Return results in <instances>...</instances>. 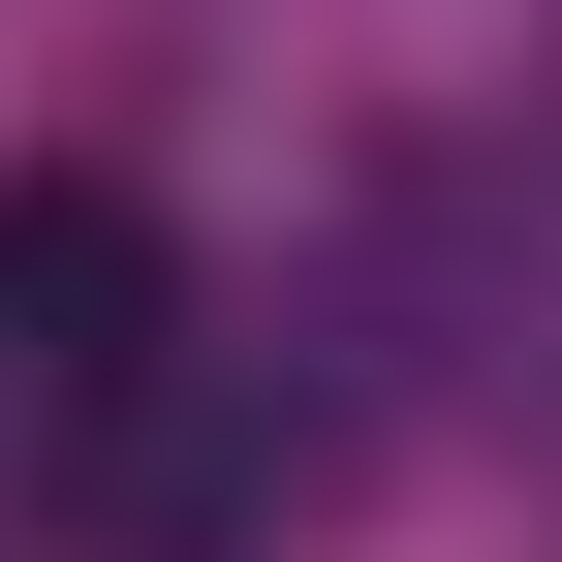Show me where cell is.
<instances>
[{
  "label": "cell",
  "mask_w": 562,
  "mask_h": 562,
  "mask_svg": "<svg viewBox=\"0 0 562 562\" xmlns=\"http://www.w3.org/2000/svg\"><path fill=\"white\" fill-rule=\"evenodd\" d=\"M313 501H344V438L281 375H220V344H157L125 406H63V531L94 562H281Z\"/></svg>",
  "instance_id": "6da1fadb"
},
{
  "label": "cell",
  "mask_w": 562,
  "mask_h": 562,
  "mask_svg": "<svg viewBox=\"0 0 562 562\" xmlns=\"http://www.w3.org/2000/svg\"><path fill=\"white\" fill-rule=\"evenodd\" d=\"M157 344H188V250H157V188H125V157H0V406L63 438V406H125Z\"/></svg>",
  "instance_id": "7a4b0ae2"
}]
</instances>
